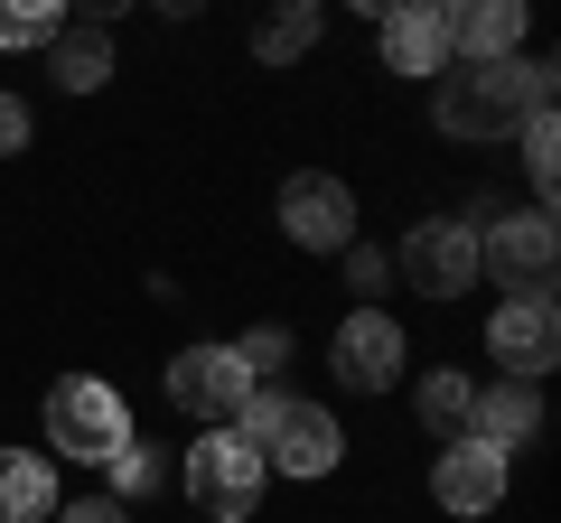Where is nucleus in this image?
Listing matches in <instances>:
<instances>
[{
    "instance_id": "1",
    "label": "nucleus",
    "mask_w": 561,
    "mask_h": 523,
    "mask_svg": "<svg viewBox=\"0 0 561 523\" xmlns=\"http://www.w3.org/2000/svg\"><path fill=\"white\" fill-rule=\"evenodd\" d=\"M431 113H440L449 141H505V131H524V113H552V66H542V57L449 66Z\"/></svg>"
},
{
    "instance_id": "2",
    "label": "nucleus",
    "mask_w": 561,
    "mask_h": 523,
    "mask_svg": "<svg viewBox=\"0 0 561 523\" xmlns=\"http://www.w3.org/2000/svg\"><path fill=\"white\" fill-rule=\"evenodd\" d=\"M234 430L253 440L262 467H280V477H328L337 467V421H328L319 403H280V393H253V403L234 411Z\"/></svg>"
},
{
    "instance_id": "3",
    "label": "nucleus",
    "mask_w": 561,
    "mask_h": 523,
    "mask_svg": "<svg viewBox=\"0 0 561 523\" xmlns=\"http://www.w3.org/2000/svg\"><path fill=\"white\" fill-rule=\"evenodd\" d=\"M262 477H272V467L253 458L243 430H206V440L187 449V496H197L206 523H243V514L262 504Z\"/></svg>"
},
{
    "instance_id": "4",
    "label": "nucleus",
    "mask_w": 561,
    "mask_h": 523,
    "mask_svg": "<svg viewBox=\"0 0 561 523\" xmlns=\"http://www.w3.org/2000/svg\"><path fill=\"white\" fill-rule=\"evenodd\" d=\"M47 440H57V458H103V467H113V449L131 440V411H122L113 383L76 374V383L47 393Z\"/></svg>"
},
{
    "instance_id": "5",
    "label": "nucleus",
    "mask_w": 561,
    "mask_h": 523,
    "mask_svg": "<svg viewBox=\"0 0 561 523\" xmlns=\"http://www.w3.org/2000/svg\"><path fill=\"white\" fill-rule=\"evenodd\" d=\"M262 383L234 364V346H187L179 364H169V403L187 411V421H206V430H234V411L253 403Z\"/></svg>"
},
{
    "instance_id": "6",
    "label": "nucleus",
    "mask_w": 561,
    "mask_h": 523,
    "mask_svg": "<svg viewBox=\"0 0 561 523\" xmlns=\"http://www.w3.org/2000/svg\"><path fill=\"white\" fill-rule=\"evenodd\" d=\"M478 271H496V281H505V300H552V271H561L552 216H505V224H486Z\"/></svg>"
},
{
    "instance_id": "7",
    "label": "nucleus",
    "mask_w": 561,
    "mask_h": 523,
    "mask_svg": "<svg viewBox=\"0 0 561 523\" xmlns=\"http://www.w3.org/2000/svg\"><path fill=\"white\" fill-rule=\"evenodd\" d=\"M280 234L300 243V253H346V243H356V197H346L328 168H309V178L280 187Z\"/></svg>"
},
{
    "instance_id": "8",
    "label": "nucleus",
    "mask_w": 561,
    "mask_h": 523,
    "mask_svg": "<svg viewBox=\"0 0 561 523\" xmlns=\"http://www.w3.org/2000/svg\"><path fill=\"white\" fill-rule=\"evenodd\" d=\"M402 271H412L431 300H459V290L478 281V234H468V224H412V234H402Z\"/></svg>"
},
{
    "instance_id": "9",
    "label": "nucleus",
    "mask_w": 561,
    "mask_h": 523,
    "mask_svg": "<svg viewBox=\"0 0 561 523\" xmlns=\"http://www.w3.org/2000/svg\"><path fill=\"white\" fill-rule=\"evenodd\" d=\"M486 346H496V364L515 383H534L542 364L561 356V318H552V300H505L496 318H486Z\"/></svg>"
},
{
    "instance_id": "10",
    "label": "nucleus",
    "mask_w": 561,
    "mask_h": 523,
    "mask_svg": "<svg viewBox=\"0 0 561 523\" xmlns=\"http://www.w3.org/2000/svg\"><path fill=\"white\" fill-rule=\"evenodd\" d=\"M383 66L393 75H449V10H431V0L383 10Z\"/></svg>"
},
{
    "instance_id": "11",
    "label": "nucleus",
    "mask_w": 561,
    "mask_h": 523,
    "mask_svg": "<svg viewBox=\"0 0 561 523\" xmlns=\"http://www.w3.org/2000/svg\"><path fill=\"white\" fill-rule=\"evenodd\" d=\"M393 374H402V327L383 318V309H356V318L337 327V383H356V393H383Z\"/></svg>"
},
{
    "instance_id": "12",
    "label": "nucleus",
    "mask_w": 561,
    "mask_h": 523,
    "mask_svg": "<svg viewBox=\"0 0 561 523\" xmlns=\"http://www.w3.org/2000/svg\"><path fill=\"white\" fill-rule=\"evenodd\" d=\"M431 486H440L449 514H486V504H505V458H496V449H478V440H459Z\"/></svg>"
},
{
    "instance_id": "13",
    "label": "nucleus",
    "mask_w": 561,
    "mask_h": 523,
    "mask_svg": "<svg viewBox=\"0 0 561 523\" xmlns=\"http://www.w3.org/2000/svg\"><path fill=\"white\" fill-rule=\"evenodd\" d=\"M468 47V66H496L524 47V10L515 0H468V10H449V57Z\"/></svg>"
},
{
    "instance_id": "14",
    "label": "nucleus",
    "mask_w": 561,
    "mask_h": 523,
    "mask_svg": "<svg viewBox=\"0 0 561 523\" xmlns=\"http://www.w3.org/2000/svg\"><path fill=\"white\" fill-rule=\"evenodd\" d=\"M534 421H542L534 383H515V374H505L496 393H478V411H468V440H478V449H496V458H505L515 440H534Z\"/></svg>"
},
{
    "instance_id": "15",
    "label": "nucleus",
    "mask_w": 561,
    "mask_h": 523,
    "mask_svg": "<svg viewBox=\"0 0 561 523\" xmlns=\"http://www.w3.org/2000/svg\"><path fill=\"white\" fill-rule=\"evenodd\" d=\"M57 504V467L38 449H0V523H38Z\"/></svg>"
},
{
    "instance_id": "16",
    "label": "nucleus",
    "mask_w": 561,
    "mask_h": 523,
    "mask_svg": "<svg viewBox=\"0 0 561 523\" xmlns=\"http://www.w3.org/2000/svg\"><path fill=\"white\" fill-rule=\"evenodd\" d=\"M103 75H113V47H103V28H57V84H66V94H94Z\"/></svg>"
},
{
    "instance_id": "17",
    "label": "nucleus",
    "mask_w": 561,
    "mask_h": 523,
    "mask_svg": "<svg viewBox=\"0 0 561 523\" xmlns=\"http://www.w3.org/2000/svg\"><path fill=\"white\" fill-rule=\"evenodd\" d=\"M309 38H319V10H309V0H290V10H272V20L253 28V57H262V66H290Z\"/></svg>"
},
{
    "instance_id": "18",
    "label": "nucleus",
    "mask_w": 561,
    "mask_h": 523,
    "mask_svg": "<svg viewBox=\"0 0 561 523\" xmlns=\"http://www.w3.org/2000/svg\"><path fill=\"white\" fill-rule=\"evenodd\" d=\"M468 411H478V383L468 374H421V421L431 430H459L468 440Z\"/></svg>"
},
{
    "instance_id": "19",
    "label": "nucleus",
    "mask_w": 561,
    "mask_h": 523,
    "mask_svg": "<svg viewBox=\"0 0 561 523\" xmlns=\"http://www.w3.org/2000/svg\"><path fill=\"white\" fill-rule=\"evenodd\" d=\"M515 141H524V168H534V187L552 197V187H561V131H552V113H524Z\"/></svg>"
},
{
    "instance_id": "20",
    "label": "nucleus",
    "mask_w": 561,
    "mask_h": 523,
    "mask_svg": "<svg viewBox=\"0 0 561 523\" xmlns=\"http://www.w3.org/2000/svg\"><path fill=\"white\" fill-rule=\"evenodd\" d=\"M57 0H47V10H10V0H0V47H57Z\"/></svg>"
},
{
    "instance_id": "21",
    "label": "nucleus",
    "mask_w": 561,
    "mask_h": 523,
    "mask_svg": "<svg viewBox=\"0 0 561 523\" xmlns=\"http://www.w3.org/2000/svg\"><path fill=\"white\" fill-rule=\"evenodd\" d=\"M160 477H169V467H160V449H150V440H122L113 449V486H122V496H150Z\"/></svg>"
},
{
    "instance_id": "22",
    "label": "nucleus",
    "mask_w": 561,
    "mask_h": 523,
    "mask_svg": "<svg viewBox=\"0 0 561 523\" xmlns=\"http://www.w3.org/2000/svg\"><path fill=\"white\" fill-rule=\"evenodd\" d=\"M234 364H243L253 383H262V374H280V364H290V327H253V337L234 346Z\"/></svg>"
},
{
    "instance_id": "23",
    "label": "nucleus",
    "mask_w": 561,
    "mask_h": 523,
    "mask_svg": "<svg viewBox=\"0 0 561 523\" xmlns=\"http://www.w3.org/2000/svg\"><path fill=\"white\" fill-rule=\"evenodd\" d=\"M346 281H356V290H383V281H393V262L365 253V243H346Z\"/></svg>"
},
{
    "instance_id": "24",
    "label": "nucleus",
    "mask_w": 561,
    "mask_h": 523,
    "mask_svg": "<svg viewBox=\"0 0 561 523\" xmlns=\"http://www.w3.org/2000/svg\"><path fill=\"white\" fill-rule=\"evenodd\" d=\"M10 150H28V103L0 94V160H10Z\"/></svg>"
},
{
    "instance_id": "25",
    "label": "nucleus",
    "mask_w": 561,
    "mask_h": 523,
    "mask_svg": "<svg viewBox=\"0 0 561 523\" xmlns=\"http://www.w3.org/2000/svg\"><path fill=\"white\" fill-rule=\"evenodd\" d=\"M57 523H122V504H113V496H84V504H66Z\"/></svg>"
}]
</instances>
